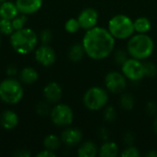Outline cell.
<instances>
[{
	"label": "cell",
	"instance_id": "cell-26",
	"mask_svg": "<svg viewBox=\"0 0 157 157\" xmlns=\"http://www.w3.org/2000/svg\"><path fill=\"white\" fill-rule=\"evenodd\" d=\"M51 109L52 108L50 107V103L49 102H44V101H40L39 103L36 104L35 106V111L38 115L45 117L50 115L51 113Z\"/></svg>",
	"mask_w": 157,
	"mask_h": 157
},
{
	"label": "cell",
	"instance_id": "cell-22",
	"mask_svg": "<svg viewBox=\"0 0 157 157\" xmlns=\"http://www.w3.org/2000/svg\"><path fill=\"white\" fill-rule=\"evenodd\" d=\"M62 144V140L55 134H49L44 137L43 139V146L45 149L51 151H57Z\"/></svg>",
	"mask_w": 157,
	"mask_h": 157
},
{
	"label": "cell",
	"instance_id": "cell-25",
	"mask_svg": "<svg viewBox=\"0 0 157 157\" xmlns=\"http://www.w3.org/2000/svg\"><path fill=\"white\" fill-rule=\"evenodd\" d=\"M14 32L11 20L0 18V34L5 36H10Z\"/></svg>",
	"mask_w": 157,
	"mask_h": 157
},
{
	"label": "cell",
	"instance_id": "cell-5",
	"mask_svg": "<svg viewBox=\"0 0 157 157\" xmlns=\"http://www.w3.org/2000/svg\"><path fill=\"white\" fill-rule=\"evenodd\" d=\"M108 30L117 40H126L134 34L133 21L123 14L113 16L108 23Z\"/></svg>",
	"mask_w": 157,
	"mask_h": 157
},
{
	"label": "cell",
	"instance_id": "cell-6",
	"mask_svg": "<svg viewBox=\"0 0 157 157\" xmlns=\"http://www.w3.org/2000/svg\"><path fill=\"white\" fill-rule=\"evenodd\" d=\"M109 101L108 92L99 86H92L88 88L83 97L85 107L92 111L103 109Z\"/></svg>",
	"mask_w": 157,
	"mask_h": 157
},
{
	"label": "cell",
	"instance_id": "cell-20",
	"mask_svg": "<svg viewBox=\"0 0 157 157\" xmlns=\"http://www.w3.org/2000/svg\"><path fill=\"white\" fill-rule=\"evenodd\" d=\"M133 27L136 33H147L152 28V23L149 18L145 17H140L133 21Z\"/></svg>",
	"mask_w": 157,
	"mask_h": 157
},
{
	"label": "cell",
	"instance_id": "cell-12",
	"mask_svg": "<svg viewBox=\"0 0 157 157\" xmlns=\"http://www.w3.org/2000/svg\"><path fill=\"white\" fill-rule=\"evenodd\" d=\"M43 97L50 104H57L63 96V89L59 83L55 81L49 82L43 87Z\"/></svg>",
	"mask_w": 157,
	"mask_h": 157
},
{
	"label": "cell",
	"instance_id": "cell-7",
	"mask_svg": "<svg viewBox=\"0 0 157 157\" xmlns=\"http://www.w3.org/2000/svg\"><path fill=\"white\" fill-rule=\"evenodd\" d=\"M50 117L55 126L65 128L73 123L74 112L68 105L57 103L53 108H52Z\"/></svg>",
	"mask_w": 157,
	"mask_h": 157
},
{
	"label": "cell",
	"instance_id": "cell-35",
	"mask_svg": "<svg viewBox=\"0 0 157 157\" xmlns=\"http://www.w3.org/2000/svg\"><path fill=\"white\" fill-rule=\"evenodd\" d=\"M146 111L148 114L153 115L155 114L157 112V106L156 104H155L154 102H149L146 106Z\"/></svg>",
	"mask_w": 157,
	"mask_h": 157
},
{
	"label": "cell",
	"instance_id": "cell-9",
	"mask_svg": "<svg viewBox=\"0 0 157 157\" xmlns=\"http://www.w3.org/2000/svg\"><path fill=\"white\" fill-rule=\"evenodd\" d=\"M126 77L123 74L119 72H110L105 77V85L108 91L113 94H121L122 93L126 86L127 81Z\"/></svg>",
	"mask_w": 157,
	"mask_h": 157
},
{
	"label": "cell",
	"instance_id": "cell-36",
	"mask_svg": "<svg viewBox=\"0 0 157 157\" xmlns=\"http://www.w3.org/2000/svg\"><path fill=\"white\" fill-rule=\"evenodd\" d=\"M14 155L17 157H30L31 154L29 151H28L26 149H21V150H17L14 153Z\"/></svg>",
	"mask_w": 157,
	"mask_h": 157
},
{
	"label": "cell",
	"instance_id": "cell-33",
	"mask_svg": "<svg viewBox=\"0 0 157 157\" xmlns=\"http://www.w3.org/2000/svg\"><path fill=\"white\" fill-rule=\"evenodd\" d=\"M6 74L8 77H14L18 74V69L15 64H10L6 67Z\"/></svg>",
	"mask_w": 157,
	"mask_h": 157
},
{
	"label": "cell",
	"instance_id": "cell-3",
	"mask_svg": "<svg viewBox=\"0 0 157 157\" xmlns=\"http://www.w3.org/2000/svg\"><path fill=\"white\" fill-rule=\"evenodd\" d=\"M155 50V42L147 33H136L129 38L127 43L128 54L137 60L149 58Z\"/></svg>",
	"mask_w": 157,
	"mask_h": 157
},
{
	"label": "cell",
	"instance_id": "cell-34",
	"mask_svg": "<svg viewBox=\"0 0 157 157\" xmlns=\"http://www.w3.org/2000/svg\"><path fill=\"white\" fill-rule=\"evenodd\" d=\"M37 157H55L56 156V154L53 152V151H51V150H48V149H44L40 152H39L37 155Z\"/></svg>",
	"mask_w": 157,
	"mask_h": 157
},
{
	"label": "cell",
	"instance_id": "cell-29",
	"mask_svg": "<svg viewBox=\"0 0 157 157\" xmlns=\"http://www.w3.org/2000/svg\"><path fill=\"white\" fill-rule=\"evenodd\" d=\"M52 33L51 29H44L40 32L39 40L41 42V44H49L52 41Z\"/></svg>",
	"mask_w": 157,
	"mask_h": 157
},
{
	"label": "cell",
	"instance_id": "cell-28",
	"mask_svg": "<svg viewBox=\"0 0 157 157\" xmlns=\"http://www.w3.org/2000/svg\"><path fill=\"white\" fill-rule=\"evenodd\" d=\"M144 75L148 77H155L157 74V66L151 62L144 63Z\"/></svg>",
	"mask_w": 157,
	"mask_h": 157
},
{
	"label": "cell",
	"instance_id": "cell-37",
	"mask_svg": "<svg viewBox=\"0 0 157 157\" xmlns=\"http://www.w3.org/2000/svg\"><path fill=\"white\" fill-rule=\"evenodd\" d=\"M124 142L128 144H132V142H133V136H132V134H131L130 132H128V133H126L125 134V136H124Z\"/></svg>",
	"mask_w": 157,
	"mask_h": 157
},
{
	"label": "cell",
	"instance_id": "cell-27",
	"mask_svg": "<svg viewBox=\"0 0 157 157\" xmlns=\"http://www.w3.org/2000/svg\"><path fill=\"white\" fill-rule=\"evenodd\" d=\"M80 29H81V27L78 22V19L75 18V17L69 18L64 24V29L70 34H74V33L77 32Z\"/></svg>",
	"mask_w": 157,
	"mask_h": 157
},
{
	"label": "cell",
	"instance_id": "cell-31",
	"mask_svg": "<svg viewBox=\"0 0 157 157\" xmlns=\"http://www.w3.org/2000/svg\"><path fill=\"white\" fill-rule=\"evenodd\" d=\"M121 155L122 157H139L140 156V153L136 147L131 145V146L125 148L123 150V152L121 154Z\"/></svg>",
	"mask_w": 157,
	"mask_h": 157
},
{
	"label": "cell",
	"instance_id": "cell-13",
	"mask_svg": "<svg viewBox=\"0 0 157 157\" xmlns=\"http://www.w3.org/2000/svg\"><path fill=\"white\" fill-rule=\"evenodd\" d=\"M60 138L63 144L67 146L73 147L78 145L82 142L83 133L79 129L68 126L65 127V129L62 132Z\"/></svg>",
	"mask_w": 157,
	"mask_h": 157
},
{
	"label": "cell",
	"instance_id": "cell-19",
	"mask_svg": "<svg viewBox=\"0 0 157 157\" xmlns=\"http://www.w3.org/2000/svg\"><path fill=\"white\" fill-rule=\"evenodd\" d=\"M119 154V147L114 142L104 143L99 149V155L101 157H116Z\"/></svg>",
	"mask_w": 157,
	"mask_h": 157
},
{
	"label": "cell",
	"instance_id": "cell-10",
	"mask_svg": "<svg viewBox=\"0 0 157 157\" xmlns=\"http://www.w3.org/2000/svg\"><path fill=\"white\" fill-rule=\"evenodd\" d=\"M36 62L44 67L52 65L56 61V52L49 44H41L34 51Z\"/></svg>",
	"mask_w": 157,
	"mask_h": 157
},
{
	"label": "cell",
	"instance_id": "cell-8",
	"mask_svg": "<svg viewBox=\"0 0 157 157\" xmlns=\"http://www.w3.org/2000/svg\"><path fill=\"white\" fill-rule=\"evenodd\" d=\"M121 73L127 79L133 82L140 81L145 76L144 71V63L140 60L132 57L128 58L121 64Z\"/></svg>",
	"mask_w": 157,
	"mask_h": 157
},
{
	"label": "cell",
	"instance_id": "cell-32",
	"mask_svg": "<svg viewBox=\"0 0 157 157\" xmlns=\"http://www.w3.org/2000/svg\"><path fill=\"white\" fill-rule=\"evenodd\" d=\"M128 52L121 50V51H118L115 54V61L117 63L119 64H122L127 59H128V56H127Z\"/></svg>",
	"mask_w": 157,
	"mask_h": 157
},
{
	"label": "cell",
	"instance_id": "cell-15",
	"mask_svg": "<svg viewBox=\"0 0 157 157\" xmlns=\"http://www.w3.org/2000/svg\"><path fill=\"white\" fill-rule=\"evenodd\" d=\"M17 7L20 14L33 15L37 13L43 5V0H16Z\"/></svg>",
	"mask_w": 157,
	"mask_h": 157
},
{
	"label": "cell",
	"instance_id": "cell-4",
	"mask_svg": "<svg viewBox=\"0 0 157 157\" xmlns=\"http://www.w3.org/2000/svg\"><path fill=\"white\" fill-rule=\"evenodd\" d=\"M24 97L21 82L15 77H6L0 82V99L7 105L19 103Z\"/></svg>",
	"mask_w": 157,
	"mask_h": 157
},
{
	"label": "cell",
	"instance_id": "cell-30",
	"mask_svg": "<svg viewBox=\"0 0 157 157\" xmlns=\"http://www.w3.org/2000/svg\"><path fill=\"white\" fill-rule=\"evenodd\" d=\"M116 116H117L116 110L112 106H109L106 108V109L104 111V119L107 121H109V122L114 121L116 119Z\"/></svg>",
	"mask_w": 157,
	"mask_h": 157
},
{
	"label": "cell",
	"instance_id": "cell-38",
	"mask_svg": "<svg viewBox=\"0 0 157 157\" xmlns=\"http://www.w3.org/2000/svg\"><path fill=\"white\" fill-rule=\"evenodd\" d=\"M146 156L147 157H157V151H155V150H152V151H150L148 154H146Z\"/></svg>",
	"mask_w": 157,
	"mask_h": 157
},
{
	"label": "cell",
	"instance_id": "cell-16",
	"mask_svg": "<svg viewBox=\"0 0 157 157\" xmlns=\"http://www.w3.org/2000/svg\"><path fill=\"white\" fill-rule=\"evenodd\" d=\"M19 14L15 2L6 0L0 4V18L12 20Z\"/></svg>",
	"mask_w": 157,
	"mask_h": 157
},
{
	"label": "cell",
	"instance_id": "cell-17",
	"mask_svg": "<svg viewBox=\"0 0 157 157\" xmlns=\"http://www.w3.org/2000/svg\"><path fill=\"white\" fill-rule=\"evenodd\" d=\"M19 80L21 83L25 85H32L39 79V73L38 71L31 66H26L22 68L18 74Z\"/></svg>",
	"mask_w": 157,
	"mask_h": 157
},
{
	"label": "cell",
	"instance_id": "cell-14",
	"mask_svg": "<svg viewBox=\"0 0 157 157\" xmlns=\"http://www.w3.org/2000/svg\"><path fill=\"white\" fill-rule=\"evenodd\" d=\"M19 123L18 115L12 109H5L0 114V125L6 131L15 130Z\"/></svg>",
	"mask_w": 157,
	"mask_h": 157
},
{
	"label": "cell",
	"instance_id": "cell-2",
	"mask_svg": "<svg viewBox=\"0 0 157 157\" xmlns=\"http://www.w3.org/2000/svg\"><path fill=\"white\" fill-rule=\"evenodd\" d=\"M39 42L38 34L30 28H23L9 36L11 48L20 55H26L35 51Z\"/></svg>",
	"mask_w": 157,
	"mask_h": 157
},
{
	"label": "cell",
	"instance_id": "cell-40",
	"mask_svg": "<svg viewBox=\"0 0 157 157\" xmlns=\"http://www.w3.org/2000/svg\"><path fill=\"white\" fill-rule=\"evenodd\" d=\"M5 1H6V0H0V4L3 3V2H5Z\"/></svg>",
	"mask_w": 157,
	"mask_h": 157
},
{
	"label": "cell",
	"instance_id": "cell-41",
	"mask_svg": "<svg viewBox=\"0 0 157 157\" xmlns=\"http://www.w3.org/2000/svg\"><path fill=\"white\" fill-rule=\"evenodd\" d=\"M0 46H1V37H0Z\"/></svg>",
	"mask_w": 157,
	"mask_h": 157
},
{
	"label": "cell",
	"instance_id": "cell-21",
	"mask_svg": "<svg viewBox=\"0 0 157 157\" xmlns=\"http://www.w3.org/2000/svg\"><path fill=\"white\" fill-rule=\"evenodd\" d=\"M85 54L86 53H85V50H84L82 43H75L72 45L68 52V57L74 63L80 62L83 59Z\"/></svg>",
	"mask_w": 157,
	"mask_h": 157
},
{
	"label": "cell",
	"instance_id": "cell-11",
	"mask_svg": "<svg viewBox=\"0 0 157 157\" xmlns=\"http://www.w3.org/2000/svg\"><path fill=\"white\" fill-rule=\"evenodd\" d=\"M77 19L81 29L87 30L98 25V13L93 7H86L80 12V14L77 17Z\"/></svg>",
	"mask_w": 157,
	"mask_h": 157
},
{
	"label": "cell",
	"instance_id": "cell-39",
	"mask_svg": "<svg viewBox=\"0 0 157 157\" xmlns=\"http://www.w3.org/2000/svg\"><path fill=\"white\" fill-rule=\"evenodd\" d=\"M154 130H155V132L157 134V117L154 122Z\"/></svg>",
	"mask_w": 157,
	"mask_h": 157
},
{
	"label": "cell",
	"instance_id": "cell-18",
	"mask_svg": "<svg viewBox=\"0 0 157 157\" xmlns=\"http://www.w3.org/2000/svg\"><path fill=\"white\" fill-rule=\"evenodd\" d=\"M97 155L98 147L91 141L83 143L77 150V155L79 157H95Z\"/></svg>",
	"mask_w": 157,
	"mask_h": 157
},
{
	"label": "cell",
	"instance_id": "cell-1",
	"mask_svg": "<svg viewBox=\"0 0 157 157\" xmlns=\"http://www.w3.org/2000/svg\"><path fill=\"white\" fill-rule=\"evenodd\" d=\"M115 38L108 29L94 27L85 33L82 45L85 53L93 60H103L109 57L115 47Z\"/></svg>",
	"mask_w": 157,
	"mask_h": 157
},
{
	"label": "cell",
	"instance_id": "cell-23",
	"mask_svg": "<svg viewBox=\"0 0 157 157\" xmlns=\"http://www.w3.org/2000/svg\"><path fill=\"white\" fill-rule=\"evenodd\" d=\"M120 104L123 109L132 110L133 109V106H134V98L129 93H124L121 97Z\"/></svg>",
	"mask_w": 157,
	"mask_h": 157
},
{
	"label": "cell",
	"instance_id": "cell-24",
	"mask_svg": "<svg viewBox=\"0 0 157 157\" xmlns=\"http://www.w3.org/2000/svg\"><path fill=\"white\" fill-rule=\"evenodd\" d=\"M28 21H29V19H28L27 15L20 14V13L11 20L14 30H18V29H23V28H26Z\"/></svg>",
	"mask_w": 157,
	"mask_h": 157
}]
</instances>
